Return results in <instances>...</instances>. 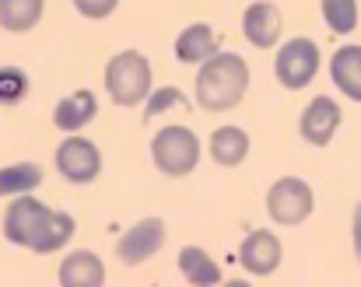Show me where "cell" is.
Wrapping results in <instances>:
<instances>
[{"label": "cell", "instance_id": "1", "mask_svg": "<svg viewBox=\"0 0 361 287\" xmlns=\"http://www.w3.org/2000/svg\"><path fill=\"white\" fill-rule=\"evenodd\" d=\"M4 238L18 249H28L35 256H53L60 249H67V242L78 231V221L67 210H53L46 207L39 196L25 193L14 196L4 210Z\"/></svg>", "mask_w": 361, "mask_h": 287}, {"label": "cell", "instance_id": "2", "mask_svg": "<svg viewBox=\"0 0 361 287\" xmlns=\"http://www.w3.org/2000/svg\"><path fill=\"white\" fill-rule=\"evenodd\" d=\"M249 63L239 53L221 49L218 56H211L200 70H197V84H193V98L204 113H232L239 109L245 91H249Z\"/></svg>", "mask_w": 361, "mask_h": 287}, {"label": "cell", "instance_id": "3", "mask_svg": "<svg viewBox=\"0 0 361 287\" xmlns=\"http://www.w3.org/2000/svg\"><path fill=\"white\" fill-rule=\"evenodd\" d=\"M154 88V74H151V60L140 49H120L116 56H109L106 63V91L109 102L120 109H137L151 98Z\"/></svg>", "mask_w": 361, "mask_h": 287}, {"label": "cell", "instance_id": "4", "mask_svg": "<svg viewBox=\"0 0 361 287\" xmlns=\"http://www.w3.org/2000/svg\"><path fill=\"white\" fill-rule=\"evenodd\" d=\"M200 137L190 130V127H161L154 137H151V165L165 175V179H186L197 172L200 165Z\"/></svg>", "mask_w": 361, "mask_h": 287}, {"label": "cell", "instance_id": "5", "mask_svg": "<svg viewBox=\"0 0 361 287\" xmlns=\"http://www.w3.org/2000/svg\"><path fill=\"white\" fill-rule=\"evenodd\" d=\"M312 210H316V193L298 175H281L267 189V217L277 228H298L312 217Z\"/></svg>", "mask_w": 361, "mask_h": 287}, {"label": "cell", "instance_id": "6", "mask_svg": "<svg viewBox=\"0 0 361 287\" xmlns=\"http://www.w3.org/2000/svg\"><path fill=\"white\" fill-rule=\"evenodd\" d=\"M319 67H323V53H319V46H316L312 39L298 35V39H288V42L277 46L274 77H277L281 88H288V91L309 88V84L316 81Z\"/></svg>", "mask_w": 361, "mask_h": 287}, {"label": "cell", "instance_id": "7", "mask_svg": "<svg viewBox=\"0 0 361 287\" xmlns=\"http://www.w3.org/2000/svg\"><path fill=\"white\" fill-rule=\"evenodd\" d=\"M53 165L71 186H92L102 175V151L95 141L71 134V137L60 141L56 154H53Z\"/></svg>", "mask_w": 361, "mask_h": 287}, {"label": "cell", "instance_id": "8", "mask_svg": "<svg viewBox=\"0 0 361 287\" xmlns=\"http://www.w3.org/2000/svg\"><path fill=\"white\" fill-rule=\"evenodd\" d=\"M165 238H169V228L161 217H140L116 238V260L123 267H144L147 260L161 253Z\"/></svg>", "mask_w": 361, "mask_h": 287}, {"label": "cell", "instance_id": "9", "mask_svg": "<svg viewBox=\"0 0 361 287\" xmlns=\"http://www.w3.org/2000/svg\"><path fill=\"white\" fill-rule=\"evenodd\" d=\"M341 123H344L341 106H337L330 95H316V98L302 109V116H298V134H302V141L312 144V147H326V144L337 137Z\"/></svg>", "mask_w": 361, "mask_h": 287}, {"label": "cell", "instance_id": "10", "mask_svg": "<svg viewBox=\"0 0 361 287\" xmlns=\"http://www.w3.org/2000/svg\"><path fill=\"white\" fill-rule=\"evenodd\" d=\"M284 32V14L274 0H252L242 11V35L256 49H274Z\"/></svg>", "mask_w": 361, "mask_h": 287}, {"label": "cell", "instance_id": "11", "mask_svg": "<svg viewBox=\"0 0 361 287\" xmlns=\"http://www.w3.org/2000/svg\"><path fill=\"white\" fill-rule=\"evenodd\" d=\"M281 260H284V245H281V238H277L270 228H256V231H249V235L242 238L239 263H242V270H249L252 277H270V274H277Z\"/></svg>", "mask_w": 361, "mask_h": 287}, {"label": "cell", "instance_id": "12", "mask_svg": "<svg viewBox=\"0 0 361 287\" xmlns=\"http://www.w3.org/2000/svg\"><path fill=\"white\" fill-rule=\"evenodd\" d=\"M176 60L186 63V67H204L211 56L221 53V42H218V32L207 25V21H193L186 25L179 35H176Z\"/></svg>", "mask_w": 361, "mask_h": 287}, {"label": "cell", "instance_id": "13", "mask_svg": "<svg viewBox=\"0 0 361 287\" xmlns=\"http://www.w3.org/2000/svg\"><path fill=\"white\" fill-rule=\"evenodd\" d=\"M56 284L60 287H106V263H102V256L92 253V249L67 253L60 260Z\"/></svg>", "mask_w": 361, "mask_h": 287}, {"label": "cell", "instance_id": "14", "mask_svg": "<svg viewBox=\"0 0 361 287\" xmlns=\"http://www.w3.org/2000/svg\"><path fill=\"white\" fill-rule=\"evenodd\" d=\"M99 116V98H95V91H88V88H78V91H71V95H63L56 106H53V127L60 130V134H81L92 120Z\"/></svg>", "mask_w": 361, "mask_h": 287}, {"label": "cell", "instance_id": "15", "mask_svg": "<svg viewBox=\"0 0 361 287\" xmlns=\"http://www.w3.org/2000/svg\"><path fill=\"white\" fill-rule=\"evenodd\" d=\"M330 81H334V88L344 98H351V102L361 106V46L358 42H344L334 53V60H330Z\"/></svg>", "mask_w": 361, "mask_h": 287}, {"label": "cell", "instance_id": "16", "mask_svg": "<svg viewBox=\"0 0 361 287\" xmlns=\"http://www.w3.org/2000/svg\"><path fill=\"white\" fill-rule=\"evenodd\" d=\"M176 267H179V274L186 277V284H193V287L221 284V267H218V260H214L207 249H200V245H183Z\"/></svg>", "mask_w": 361, "mask_h": 287}, {"label": "cell", "instance_id": "17", "mask_svg": "<svg viewBox=\"0 0 361 287\" xmlns=\"http://www.w3.org/2000/svg\"><path fill=\"white\" fill-rule=\"evenodd\" d=\"M249 134L242 127H218L207 141V151H211V161L221 165V168H239L242 161L249 158Z\"/></svg>", "mask_w": 361, "mask_h": 287}, {"label": "cell", "instance_id": "18", "mask_svg": "<svg viewBox=\"0 0 361 287\" xmlns=\"http://www.w3.org/2000/svg\"><path fill=\"white\" fill-rule=\"evenodd\" d=\"M39 186H42V165L39 161H14V165L0 168V200L35 193Z\"/></svg>", "mask_w": 361, "mask_h": 287}, {"label": "cell", "instance_id": "19", "mask_svg": "<svg viewBox=\"0 0 361 287\" xmlns=\"http://www.w3.org/2000/svg\"><path fill=\"white\" fill-rule=\"evenodd\" d=\"M46 14V0H0V28L11 35L32 32Z\"/></svg>", "mask_w": 361, "mask_h": 287}, {"label": "cell", "instance_id": "20", "mask_svg": "<svg viewBox=\"0 0 361 287\" xmlns=\"http://www.w3.org/2000/svg\"><path fill=\"white\" fill-rule=\"evenodd\" d=\"M358 0H319L323 21L334 35H351L358 28Z\"/></svg>", "mask_w": 361, "mask_h": 287}, {"label": "cell", "instance_id": "21", "mask_svg": "<svg viewBox=\"0 0 361 287\" xmlns=\"http://www.w3.org/2000/svg\"><path fill=\"white\" fill-rule=\"evenodd\" d=\"M28 95V74L18 67H0V106H14Z\"/></svg>", "mask_w": 361, "mask_h": 287}, {"label": "cell", "instance_id": "22", "mask_svg": "<svg viewBox=\"0 0 361 287\" xmlns=\"http://www.w3.org/2000/svg\"><path fill=\"white\" fill-rule=\"evenodd\" d=\"M147 109H144V116L147 120H154L158 113H169L172 106H186V95L179 91V88H161V91H151V98L144 102Z\"/></svg>", "mask_w": 361, "mask_h": 287}, {"label": "cell", "instance_id": "23", "mask_svg": "<svg viewBox=\"0 0 361 287\" xmlns=\"http://www.w3.org/2000/svg\"><path fill=\"white\" fill-rule=\"evenodd\" d=\"M74 4V11L81 14V18H88V21H106L109 14H116V7H120V0H71Z\"/></svg>", "mask_w": 361, "mask_h": 287}, {"label": "cell", "instance_id": "24", "mask_svg": "<svg viewBox=\"0 0 361 287\" xmlns=\"http://www.w3.org/2000/svg\"><path fill=\"white\" fill-rule=\"evenodd\" d=\"M351 249H355V260L361 263V200L351 210Z\"/></svg>", "mask_w": 361, "mask_h": 287}, {"label": "cell", "instance_id": "25", "mask_svg": "<svg viewBox=\"0 0 361 287\" xmlns=\"http://www.w3.org/2000/svg\"><path fill=\"white\" fill-rule=\"evenodd\" d=\"M218 287H252V284H249V281H221Z\"/></svg>", "mask_w": 361, "mask_h": 287}, {"label": "cell", "instance_id": "26", "mask_svg": "<svg viewBox=\"0 0 361 287\" xmlns=\"http://www.w3.org/2000/svg\"><path fill=\"white\" fill-rule=\"evenodd\" d=\"M358 4H361V0H358Z\"/></svg>", "mask_w": 361, "mask_h": 287}]
</instances>
